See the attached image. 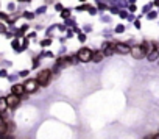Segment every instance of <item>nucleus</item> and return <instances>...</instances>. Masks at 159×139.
Here are the masks:
<instances>
[{
  "instance_id": "obj_1",
  "label": "nucleus",
  "mask_w": 159,
  "mask_h": 139,
  "mask_svg": "<svg viewBox=\"0 0 159 139\" xmlns=\"http://www.w3.org/2000/svg\"><path fill=\"white\" fill-rule=\"evenodd\" d=\"M50 78H52V72H50V70H41L36 80L39 81L41 86H47L48 81H50Z\"/></svg>"
},
{
  "instance_id": "obj_2",
  "label": "nucleus",
  "mask_w": 159,
  "mask_h": 139,
  "mask_svg": "<svg viewBox=\"0 0 159 139\" xmlns=\"http://www.w3.org/2000/svg\"><path fill=\"white\" fill-rule=\"evenodd\" d=\"M78 60L83 61V62H88V61H92V52L89 48H81L78 52Z\"/></svg>"
},
{
  "instance_id": "obj_3",
  "label": "nucleus",
  "mask_w": 159,
  "mask_h": 139,
  "mask_svg": "<svg viewBox=\"0 0 159 139\" xmlns=\"http://www.w3.org/2000/svg\"><path fill=\"white\" fill-rule=\"evenodd\" d=\"M5 98H6V103H8V106H10V108H16V106L19 105V102H20L19 95H16V94H13V92H11V95H8Z\"/></svg>"
},
{
  "instance_id": "obj_4",
  "label": "nucleus",
  "mask_w": 159,
  "mask_h": 139,
  "mask_svg": "<svg viewBox=\"0 0 159 139\" xmlns=\"http://www.w3.org/2000/svg\"><path fill=\"white\" fill-rule=\"evenodd\" d=\"M38 84H39L38 80H28V81H27V83L24 84L25 92H34L36 89H38Z\"/></svg>"
},
{
  "instance_id": "obj_5",
  "label": "nucleus",
  "mask_w": 159,
  "mask_h": 139,
  "mask_svg": "<svg viewBox=\"0 0 159 139\" xmlns=\"http://www.w3.org/2000/svg\"><path fill=\"white\" fill-rule=\"evenodd\" d=\"M130 53L136 58V60H139V58L145 56V52H144L142 46H134V47H131V52H130Z\"/></svg>"
},
{
  "instance_id": "obj_6",
  "label": "nucleus",
  "mask_w": 159,
  "mask_h": 139,
  "mask_svg": "<svg viewBox=\"0 0 159 139\" xmlns=\"http://www.w3.org/2000/svg\"><path fill=\"white\" fill-rule=\"evenodd\" d=\"M156 44L154 42H144L142 44V48H144V52H145V55H151V53H154V50H156Z\"/></svg>"
},
{
  "instance_id": "obj_7",
  "label": "nucleus",
  "mask_w": 159,
  "mask_h": 139,
  "mask_svg": "<svg viewBox=\"0 0 159 139\" xmlns=\"http://www.w3.org/2000/svg\"><path fill=\"white\" fill-rule=\"evenodd\" d=\"M116 52H119V53H130L131 52V47H128L126 44H122V42H119V44H116Z\"/></svg>"
},
{
  "instance_id": "obj_8",
  "label": "nucleus",
  "mask_w": 159,
  "mask_h": 139,
  "mask_svg": "<svg viewBox=\"0 0 159 139\" xmlns=\"http://www.w3.org/2000/svg\"><path fill=\"white\" fill-rule=\"evenodd\" d=\"M11 92L13 94H16V95H22V94L25 92V88H24V84H14V86L11 88Z\"/></svg>"
},
{
  "instance_id": "obj_9",
  "label": "nucleus",
  "mask_w": 159,
  "mask_h": 139,
  "mask_svg": "<svg viewBox=\"0 0 159 139\" xmlns=\"http://www.w3.org/2000/svg\"><path fill=\"white\" fill-rule=\"evenodd\" d=\"M8 108H10V106H8V103H6V98L2 97L0 98V114H5V111Z\"/></svg>"
},
{
  "instance_id": "obj_10",
  "label": "nucleus",
  "mask_w": 159,
  "mask_h": 139,
  "mask_svg": "<svg viewBox=\"0 0 159 139\" xmlns=\"http://www.w3.org/2000/svg\"><path fill=\"white\" fill-rule=\"evenodd\" d=\"M102 58H103V53H94L92 55V61H95V62H98V61H102Z\"/></svg>"
},
{
  "instance_id": "obj_11",
  "label": "nucleus",
  "mask_w": 159,
  "mask_h": 139,
  "mask_svg": "<svg viewBox=\"0 0 159 139\" xmlns=\"http://www.w3.org/2000/svg\"><path fill=\"white\" fill-rule=\"evenodd\" d=\"M0 19H3V20H8V16L5 14V13H0Z\"/></svg>"
},
{
  "instance_id": "obj_12",
  "label": "nucleus",
  "mask_w": 159,
  "mask_h": 139,
  "mask_svg": "<svg viewBox=\"0 0 159 139\" xmlns=\"http://www.w3.org/2000/svg\"><path fill=\"white\" fill-rule=\"evenodd\" d=\"M5 31H6L5 25H3V24H0V33H5Z\"/></svg>"
},
{
  "instance_id": "obj_13",
  "label": "nucleus",
  "mask_w": 159,
  "mask_h": 139,
  "mask_svg": "<svg viewBox=\"0 0 159 139\" xmlns=\"http://www.w3.org/2000/svg\"><path fill=\"white\" fill-rule=\"evenodd\" d=\"M13 47H14V48L19 47V41H13Z\"/></svg>"
},
{
  "instance_id": "obj_14",
  "label": "nucleus",
  "mask_w": 159,
  "mask_h": 139,
  "mask_svg": "<svg viewBox=\"0 0 159 139\" xmlns=\"http://www.w3.org/2000/svg\"><path fill=\"white\" fill-rule=\"evenodd\" d=\"M48 44H50V39L48 41H42V46H48Z\"/></svg>"
},
{
  "instance_id": "obj_15",
  "label": "nucleus",
  "mask_w": 159,
  "mask_h": 139,
  "mask_svg": "<svg viewBox=\"0 0 159 139\" xmlns=\"http://www.w3.org/2000/svg\"><path fill=\"white\" fill-rule=\"evenodd\" d=\"M154 139H159V134H156V136H154Z\"/></svg>"
},
{
  "instance_id": "obj_16",
  "label": "nucleus",
  "mask_w": 159,
  "mask_h": 139,
  "mask_svg": "<svg viewBox=\"0 0 159 139\" xmlns=\"http://www.w3.org/2000/svg\"><path fill=\"white\" fill-rule=\"evenodd\" d=\"M20 2H28V0H20Z\"/></svg>"
}]
</instances>
